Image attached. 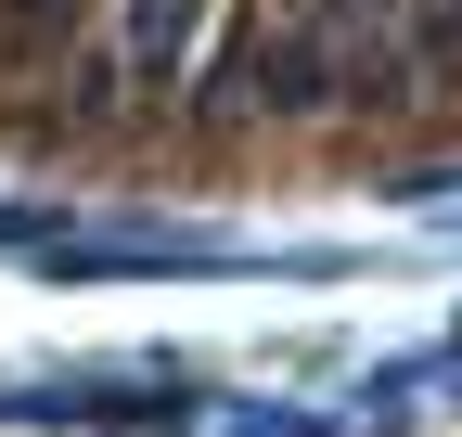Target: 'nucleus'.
<instances>
[{
    "label": "nucleus",
    "instance_id": "3",
    "mask_svg": "<svg viewBox=\"0 0 462 437\" xmlns=\"http://www.w3.org/2000/svg\"><path fill=\"white\" fill-rule=\"evenodd\" d=\"M193 26H206V0H129V39H116V78L167 90V78H180V51H193Z\"/></svg>",
    "mask_w": 462,
    "mask_h": 437
},
{
    "label": "nucleus",
    "instance_id": "2",
    "mask_svg": "<svg viewBox=\"0 0 462 437\" xmlns=\"http://www.w3.org/2000/svg\"><path fill=\"white\" fill-rule=\"evenodd\" d=\"M309 26L334 51V103H411V0H309Z\"/></svg>",
    "mask_w": 462,
    "mask_h": 437
},
{
    "label": "nucleus",
    "instance_id": "1",
    "mask_svg": "<svg viewBox=\"0 0 462 437\" xmlns=\"http://www.w3.org/2000/svg\"><path fill=\"white\" fill-rule=\"evenodd\" d=\"M321 103H334V51H321L309 0H296V14H257L218 51V103L206 116H321Z\"/></svg>",
    "mask_w": 462,
    "mask_h": 437
},
{
    "label": "nucleus",
    "instance_id": "4",
    "mask_svg": "<svg viewBox=\"0 0 462 437\" xmlns=\"http://www.w3.org/2000/svg\"><path fill=\"white\" fill-rule=\"evenodd\" d=\"M65 14H78V0H14V39H51Z\"/></svg>",
    "mask_w": 462,
    "mask_h": 437
}]
</instances>
